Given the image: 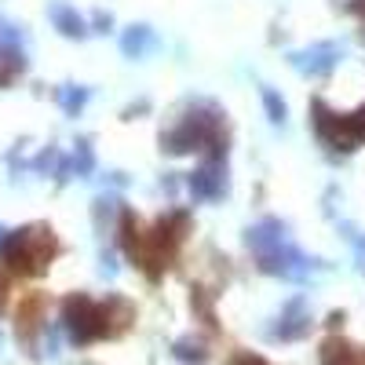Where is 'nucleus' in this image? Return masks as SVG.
Listing matches in <instances>:
<instances>
[{
	"mask_svg": "<svg viewBox=\"0 0 365 365\" xmlns=\"http://www.w3.org/2000/svg\"><path fill=\"white\" fill-rule=\"evenodd\" d=\"M340 58H344V44L340 41H318L311 48H299L289 55V63L296 73L303 77H325L340 66Z\"/></svg>",
	"mask_w": 365,
	"mask_h": 365,
	"instance_id": "nucleus-8",
	"label": "nucleus"
},
{
	"mask_svg": "<svg viewBox=\"0 0 365 365\" xmlns=\"http://www.w3.org/2000/svg\"><path fill=\"white\" fill-rule=\"evenodd\" d=\"M187 190L194 201H220L230 190V175H227V158H205L190 175H187Z\"/></svg>",
	"mask_w": 365,
	"mask_h": 365,
	"instance_id": "nucleus-7",
	"label": "nucleus"
},
{
	"mask_svg": "<svg viewBox=\"0 0 365 365\" xmlns=\"http://www.w3.org/2000/svg\"><path fill=\"white\" fill-rule=\"evenodd\" d=\"M227 365H270V361H267L263 354H252V351H237Z\"/></svg>",
	"mask_w": 365,
	"mask_h": 365,
	"instance_id": "nucleus-19",
	"label": "nucleus"
},
{
	"mask_svg": "<svg viewBox=\"0 0 365 365\" xmlns=\"http://www.w3.org/2000/svg\"><path fill=\"white\" fill-rule=\"evenodd\" d=\"M22 73H26V55L19 44V29L0 19V88H8Z\"/></svg>",
	"mask_w": 365,
	"mask_h": 365,
	"instance_id": "nucleus-10",
	"label": "nucleus"
},
{
	"mask_svg": "<svg viewBox=\"0 0 365 365\" xmlns=\"http://www.w3.org/2000/svg\"><path fill=\"white\" fill-rule=\"evenodd\" d=\"M132 322H135V307L125 296H106L99 303L88 292H70L63 299V329H66L70 344L77 347L120 336V332H128Z\"/></svg>",
	"mask_w": 365,
	"mask_h": 365,
	"instance_id": "nucleus-3",
	"label": "nucleus"
},
{
	"mask_svg": "<svg viewBox=\"0 0 365 365\" xmlns=\"http://www.w3.org/2000/svg\"><path fill=\"white\" fill-rule=\"evenodd\" d=\"M336 8H340V11H347V15L365 19V0H336Z\"/></svg>",
	"mask_w": 365,
	"mask_h": 365,
	"instance_id": "nucleus-20",
	"label": "nucleus"
},
{
	"mask_svg": "<svg viewBox=\"0 0 365 365\" xmlns=\"http://www.w3.org/2000/svg\"><path fill=\"white\" fill-rule=\"evenodd\" d=\"M311 128L322 146L336 154H354L365 143V106H358L354 113H336L325 99H311Z\"/></svg>",
	"mask_w": 365,
	"mask_h": 365,
	"instance_id": "nucleus-6",
	"label": "nucleus"
},
{
	"mask_svg": "<svg viewBox=\"0 0 365 365\" xmlns=\"http://www.w3.org/2000/svg\"><path fill=\"white\" fill-rule=\"evenodd\" d=\"M158 48H161V41H158V34L146 22H132L125 34H120V51H125V58H146V55H154Z\"/></svg>",
	"mask_w": 365,
	"mask_h": 365,
	"instance_id": "nucleus-11",
	"label": "nucleus"
},
{
	"mask_svg": "<svg viewBox=\"0 0 365 365\" xmlns=\"http://www.w3.org/2000/svg\"><path fill=\"white\" fill-rule=\"evenodd\" d=\"M172 354H175V361H182V365H205V361H208V347H205V340H197V336L175 340V344H172Z\"/></svg>",
	"mask_w": 365,
	"mask_h": 365,
	"instance_id": "nucleus-16",
	"label": "nucleus"
},
{
	"mask_svg": "<svg viewBox=\"0 0 365 365\" xmlns=\"http://www.w3.org/2000/svg\"><path fill=\"white\" fill-rule=\"evenodd\" d=\"M311 332V303L307 296H292L285 307L278 311V318H274V325L267 329V336L274 344H292V340H303Z\"/></svg>",
	"mask_w": 365,
	"mask_h": 365,
	"instance_id": "nucleus-9",
	"label": "nucleus"
},
{
	"mask_svg": "<svg viewBox=\"0 0 365 365\" xmlns=\"http://www.w3.org/2000/svg\"><path fill=\"white\" fill-rule=\"evenodd\" d=\"M88 96H91V91H88L84 84H63V88L55 91V99H58V106H63V110H66L70 117H77V113L84 110Z\"/></svg>",
	"mask_w": 365,
	"mask_h": 365,
	"instance_id": "nucleus-17",
	"label": "nucleus"
},
{
	"mask_svg": "<svg viewBox=\"0 0 365 365\" xmlns=\"http://www.w3.org/2000/svg\"><path fill=\"white\" fill-rule=\"evenodd\" d=\"M263 106H267V117H270V125H285V117H289V106H285V99L278 96L274 88H267L263 84Z\"/></svg>",
	"mask_w": 365,
	"mask_h": 365,
	"instance_id": "nucleus-18",
	"label": "nucleus"
},
{
	"mask_svg": "<svg viewBox=\"0 0 365 365\" xmlns=\"http://www.w3.org/2000/svg\"><path fill=\"white\" fill-rule=\"evenodd\" d=\"M0 237H4V227H0Z\"/></svg>",
	"mask_w": 365,
	"mask_h": 365,
	"instance_id": "nucleus-23",
	"label": "nucleus"
},
{
	"mask_svg": "<svg viewBox=\"0 0 365 365\" xmlns=\"http://www.w3.org/2000/svg\"><path fill=\"white\" fill-rule=\"evenodd\" d=\"M4 299H8V278L0 274V311H4Z\"/></svg>",
	"mask_w": 365,
	"mask_h": 365,
	"instance_id": "nucleus-22",
	"label": "nucleus"
},
{
	"mask_svg": "<svg viewBox=\"0 0 365 365\" xmlns=\"http://www.w3.org/2000/svg\"><path fill=\"white\" fill-rule=\"evenodd\" d=\"M91 26H96V34H106V29L113 26V15L110 11H96L91 15Z\"/></svg>",
	"mask_w": 365,
	"mask_h": 365,
	"instance_id": "nucleus-21",
	"label": "nucleus"
},
{
	"mask_svg": "<svg viewBox=\"0 0 365 365\" xmlns=\"http://www.w3.org/2000/svg\"><path fill=\"white\" fill-rule=\"evenodd\" d=\"M187 234H190V212H182V208L165 212L150 230H143V223H139V216L132 208L117 212V241H120V249H125V256L146 274L150 282H158L161 274L175 263L179 245L187 241Z\"/></svg>",
	"mask_w": 365,
	"mask_h": 365,
	"instance_id": "nucleus-1",
	"label": "nucleus"
},
{
	"mask_svg": "<svg viewBox=\"0 0 365 365\" xmlns=\"http://www.w3.org/2000/svg\"><path fill=\"white\" fill-rule=\"evenodd\" d=\"M161 150L168 158L182 154H208V158H227V113L220 103L212 99H194L187 110L179 113V120L161 132Z\"/></svg>",
	"mask_w": 365,
	"mask_h": 365,
	"instance_id": "nucleus-4",
	"label": "nucleus"
},
{
	"mask_svg": "<svg viewBox=\"0 0 365 365\" xmlns=\"http://www.w3.org/2000/svg\"><path fill=\"white\" fill-rule=\"evenodd\" d=\"M91 168H96V150H91V139H77V150L66 158L63 165V175L58 179H73V175H91Z\"/></svg>",
	"mask_w": 365,
	"mask_h": 365,
	"instance_id": "nucleus-15",
	"label": "nucleus"
},
{
	"mask_svg": "<svg viewBox=\"0 0 365 365\" xmlns=\"http://www.w3.org/2000/svg\"><path fill=\"white\" fill-rule=\"evenodd\" d=\"M48 19L55 22V29L63 37H70V41H84L91 29H88V22L77 15V8H70V4H63V0H55V4H48Z\"/></svg>",
	"mask_w": 365,
	"mask_h": 365,
	"instance_id": "nucleus-13",
	"label": "nucleus"
},
{
	"mask_svg": "<svg viewBox=\"0 0 365 365\" xmlns=\"http://www.w3.org/2000/svg\"><path fill=\"white\" fill-rule=\"evenodd\" d=\"M318 365H365V347H354L344 336H329L318 347Z\"/></svg>",
	"mask_w": 365,
	"mask_h": 365,
	"instance_id": "nucleus-12",
	"label": "nucleus"
},
{
	"mask_svg": "<svg viewBox=\"0 0 365 365\" xmlns=\"http://www.w3.org/2000/svg\"><path fill=\"white\" fill-rule=\"evenodd\" d=\"M55 256H58V237L48 223H29L15 234L0 237V263L11 274H22V278L44 274Z\"/></svg>",
	"mask_w": 365,
	"mask_h": 365,
	"instance_id": "nucleus-5",
	"label": "nucleus"
},
{
	"mask_svg": "<svg viewBox=\"0 0 365 365\" xmlns=\"http://www.w3.org/2000/svg\"><path fill=\"white\" fill-rule=\"evenodd\" d=\"M245 249L252 252L256 267L270 278H282V282H311L314 274L325 270V263L311 252H303L296 245V237L289 230V223H282L278 216H267L259 223H252L245 230Z\"/></svg>",
	"mask_w": 365,
	"mask_h": 365,
	"instance_id": "nucleus-2",
	"label": "nucleus"
},
{
	"mask_svg": "<svg viewBox=\"0 0 365 365\" xmlns=\"http://www.w3.org/2000/svg\"><path fill=\"white\" fill-rule=\"evenodd\" d=\"M41 322H44V299L41 296H29L22 307H19V340L34 351V336L41 332Z\"/></svg>",
	"mask_w": 365,
	"mask_h": 365,
	"instance_id": "nucleus-14",
	"label": "nucleus"
}]
</instances>
